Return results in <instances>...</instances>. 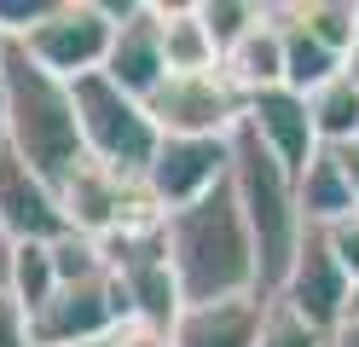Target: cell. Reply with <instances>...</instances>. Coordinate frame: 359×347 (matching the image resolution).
Instances as JSON below:
<instances>
[{
    "label": "cell",
    "mask_w": 359,
    "mask_h": 347,
    "mask_svg": "<svg viewBox=\"0 0 359 347\" xmlns=\"http://www.w3.org/2000/svg\"><path fill=\"white\" fill-rule=\"evenodd\" d=\"M163 254H168V272L186 307L261 295V261H255L250 226H243V208L232 197V174L220 191L163 215Z\"/></svg>",
    "instance_id": "1"
},
{
    "label": "cell",
    "mask_w": 359,
    "mask_h": 347,
    "mask_svg": "<svg viewBox=\"0 0 359 347\" xmlns=\"http://www.w3.org/2000/svg\"><path fill=\"white\" fill-rule=\"evenodd\" d=\"M0 99H6V145L18 162H29L41 179H64L81 162V128H76V87L47 76L24 46L12 41L0 64Z\"/></svg>",
    "instance_id": "2"
},
{
    "label": "cell",
    "mask_w": 359,
    "mask_h": 347,
    "mask_svg": "<svg viewBox=\"0 0 359 347\" xmlns=\"http://www.w3.org/2000/svg\"><path fill=\"white\" fill-rule=\"evenodd\" d=\"M232 197L243 208V226L255 238V261H261V295H273L284 284L290 261L302 243V203H296V174L278 156H266L250 133H232Z\"/></svg>",
    "instance_id": "3"
},
{
    "label": "cell",
    "mask_w": 359,
    "mask_h": 347,
    "mask_svg": "<svg viewBox=\"0 0 359 347\" xmlns=\"http://www.w3.org/2000/svg\"><path fill=\"white\" fill-rule=\"evenodd\" d=\"M76 128H81V156L87 162H104L116 174L145 179L163 133L145 116V99L122 93L110 76H81L76 81Z\"/></svg>",
    "instance_id": "4"
},
{
    "label": "cell",
    "mask_w": 359,
    "mask_h": 347,
    "mask_svg": "<svg viewBox=\"0 0 359 347\" xmlns=\"http://www.w3.org/2000/svg\"><path fill=\"white\" fill-rule=\"evenodd\" d=\"M110 35H116V0H53L47 12L35 18L29 35H18V46L58 81H81L99 76Z\"/></svg>",
    "instance_id": "5"
},
{
    "label": "cell",
    "mask_w": 359,
    "mask_h": 347,
    "mask_svg": "<svg viewBox=\"0 0 359 347\" xmlns=\"http://www.w3.org/2000/svg\"><path fill=\"white\" fill-rule=\"evenodd\" d=\"M53 191H58V208H64V226L81 231V238H99V243L116 238V231L163 220L151 191H145V179L116 174V168H104V162H87V156L53 185Z\"/></svg>",
    "instance_id": "6"
},
{
    "label": "cell",
    "mask_w": 359,
    "mask_h": 347,
    "mask_svg": "<svg viewBox=\"0 0 359 347\" xmlns=\"http://www.w3.org/2000/svg\"><path fill=\"white\" fill-rule=\"evenodd\" d=\"M145 116L163 139H232L243 128V93L220 76H163L145 93Z\"/></svg>",
    "instance_id": "7"
},
{
    "label": "cell",
    "mask_w": 359,
    "mask_h": 347,
    "mask_svg": "<svg viewBox=\"0 0 359 347\" xmlns=\"http://www.w3.org/2000/svg\"><path fill=\"white\" fill-rule=\"evenodd\" d=\"M128 295L116 278H87V284H58V295L29 318L35 347H81V341H110L128 324Z\"/></svg>",
    "instance_id": "8"
},
{
    "label": "cell",
    "mask_w": 359,
    "mask_h": 347,
    "mask_svg": "<svg viewBox=\"0 0 359 347\" xmlns=\"http://www.w3.org/2000/svg\"><path fill=\"white\" fill-rule=\"evenodd\" d=\"M273 295H284L290 307H296L302 318H313L319 330H336V324H348V313H353V272L336 261L325 231L307 226L302 243H296V261H290L284 284Z\"/></svg>",
    "instance_id": "9"
},
{
    "label": "cell",
    "mask_w": 359,
    "mask_h": 347,
    "mask_svg": "<svg viewBox=\"0 0 359 347\" xmlns=\"http://www.w3.org/2000/svg\"><path fill=\"white\" fill-rule=\"evenodd\" d=\"M232 174V139H163L145 168V191L156 203V215L191 208L197 197L220 191Z\"/></svg>",
    "instance_id": "10"
},
{
    "label": "cell",
    "mask_w": 359,
    "mask_h": 347,
    "mask_svg": "<svg viewBox=\"0 0 359 347\" xmlns=\"http://www.w3.org/2000/svg\"><path fill=\"white\" fill-rule=\"evenodd\" d=\"M122 93L145 99V93L168 76V58H163V29H156V6L151 0H116V35H110V53L104 69Z\"/></svg>",
    "instance_id": "11"
},
{
    "label": "cell",
    "mask_w": 359,
    "mask_h": 347,
    "mask_svg": "<svg viewBox=\"0 0 359 347\" xmlns=\"http://www.w3.org/2000/svg\"><path fill=\"white\" fill-rule=\"evenodd\" d=\"M243 133H250L266 156H278L290 174H302L313 162V151H319L307 99L290 93V87H266V93H255V99H243Z\"/></svg>",
    "instance_id": "12"
},
{
    "label": "cell",
    "mask_w": 359,
    "mask_h": 347,
    "mask_svg": "<svg viewBox=\"0 0 359 347\" xmlns=\"http://www.w3.org/2000/svg\"><path fill=\"white\" fill-rule=\"evenodd\" d=\"M0 226L12 231V243H53L58 231H70L53 179H41L29 162H18L12 151L0 156Z\"/></svg>",
    "instance_id": "13"
},
{
    "label": "cell",
    "mask_w": 359,
    "mask_h": 347,
    "mask_svg": "<svg viewBox=\"0 0 359 347\" xmlns=\"http://www.w3.org/2000/svg\"><path fill=\"white\" fill-rule=\"evenodd\" d=\"M266 295H238V301H209V307H180L168 324V347H255Z\"/></svg>",
    "instance_id": "14"
},
{
    "label": "cell",
    "mask_w": 359,
    "mask_h": 347,
    "mask_svg": "<svg viewBox=\"0 0 359 347\" xmlns=\"http://www.w3.org/2000/svg\"><path fill=\"white\" fill-rule=\"evenodd\" d=\"M220 76H226L243 99H255L266 87H284V41H278V18H273V0H266V18L255 23L238 46L220 53Z\"/></svg>",
    "instance_id": "15"
},
{
    "label": "cell",
    "mask_w": 359,
    "mask_h": 347,
    "mask_svg": "<svg viewBox=\"0 0 359 347\" xmlns=\"http://www.w3.org/2000/svg\"><path fill=\"white\" fill-rule=\"evenodd\" d=\"M151 6H156V29H163L168 76H203V69H220V46L209 41L197 0H151Z\"/></svg>",
    "instance_id": "16"
},
{
    "label": "cell",
    "mask_w": 359,
    "mask_h": 347,
    "mask_svg": "<svg viewBox=\"0 0 359 347\" xmlns=\"http://www.w3.org/2000/svg\"><path fill=\"white\" fill-rule=\"evenodd\" d=\"M296 203H302V220L319 226V231L359 215V197H353V185H348V174H342V162H336L330 145H319L313 162L296 174Z\"/></svg>",
    "instance_id": "17"
},
{
    "label": "cell",
    "mask_w": 359,
    "mask_h": 347,
    "mask_svg": "<svg viewBox=\"0 0 359 347\" xmlns=\"http://www.w3.org/2000/svg\"><path fill=\"white\" fill-rule=\"evenodd\" d=\"M273 18H278V41H284V87L290 93H302V99H307L313 87H325L330 76H342V58H336L330 46L296 18L290 0H284V6L273 0Z\"/></svg>",
    "instance_id": "18"
},
{
    "label": "cell",
    "mask_w": 359,
    "mask_h": 347,
    "mask_svg": "<svg viewBox=\"0 0 359 347\" xmlns=\"http://www.w3.org/2000/svg\"><path fill=\"white\" fill-rule=\"evenodd\" d=\"M307 116L319 145H348V139H359V87L348 76H330L325 87L307 93Z\"/></svg>",
    "instance_id": "19"
},
{
    "label": "cell",
    "mask_w": 359,
    "mask_h": 347,
    "mask_svg": "<svg viewBox=\"0 0 359 347\" xmlns=\"http://www.w3.org/2000/svg\"><path fill=\"white\" fill-rule=\"evenodd\" d=\"M6 295H12L29 318H35V313L58 295V266H53V249H47V243H18V249H12Z\"/></svg>",
    "instance_id": "20"
},
{
    "label": "cell",
    "mask_w": 359,
    "mask_h": 347,
    "mask_svg": "<svg viewBox=\"0 0 359 347\" xmlns=\"http://www.w3.org/2000/svg\"><path fill=\"white\" fill-rule=\"evenodd\" d=\"M255 347H330V330H319L313 318H302L284 295H266V307H261V330H255Z\"/></svg>",
    "instance_id": "21"
},
{
    "label": "cell",
    "mask_w": 359,
    "mask_h": 347,
    "mask_svg": "<svg viewBox=\"0 0 359 347\" xmlns=\"http://www.w3.org/2000/svg\"><path fill=\"white\" fill-rule=\"evenodd\" d=\"M290 6H296V18L330 46L336 58L353 46V35H359V0H290Z\"/></svg>",
    "instance_id": "22"
},
{
    "label": "cell",
    "mask_w": 359,
    "mask_h": 347,
    "mask_svg": "<svg viewBox=\"0 0 359 347\" xmlns=\"http://www.w3.org/2000/svg\"><path fill=\"white\" fill-rule=\"evenodd\" d=\"M197 12H203L209 41L226 53V46H238V41L266 18V0H197Z\"/></svg>",
    "instance_id": "23"
},
{
    "label": "cell",
    "mask_w": 359,
    "mask_h": 347,
    "mask_svg": "<svg viewBox=\"0 0 359 347\" xmlns=\"http://www.w3.org/2000/svg\"><path fill=\"white\" fill-rule=\"evenodd\" d=\"M47 249H53L58 284H87V278H104V272H110L104 243H99V238H81V231H58Z\"/></svg>",
    "instance_id": "24"
},
{
    "label": "cell",
    "mask_w": 359,
    "mask_h": 347,
    "mask_svg": "<svg viewBox=\"0 0 359 347\" xmlns=\"http://www.w3.org/2000/svg\"><path fill=\"white\" fill-rule=\"evenodd\" d=\"M0 347H35V336H29V313L18 307L6 290H0Z\"/></svg>",
    "instance_id": "25"
},
{
    "label": "cell",
    "mask_w": 359,
    "mask_h": 347,
    "mask_svg": "<svg viewBox=\"0 0 359 347\" xmlns=\"http://www.w3.org/2000/svg\"><path fill=\"white\" fill-rule=\"evenodd\" d=\"M325 238H330V249H336V261H342V266L353 272V284H359V215L342 220V226H325Z\"/></svg>",
    "instance_id": "26"
},
{
    "label": "cell",
    "mask_w": 359,
    "mask_h": 347,
    "mask_svg": "<svg viewBox=\"0 0 359 347\" xmlns=\"http://www.w3.org/2000/svg\"><path fill=\"white\" fill-rule=\"evenodd\" d=\"M330 151H336V162H342V174H348L353 197H359V139H348V145H330Z\"/></svg>",
    "instance_id": "27"
},
{
    "label": "cell",
    "mask_w": 359,
    "mask_h": 347,
    "mask_svg": "<svg viewBox=\"0 0 359 347\" xmlns=\"http://www.w3.org/2000/svg\"><path fill=\"white\" fill-rule=\"evenodd\" d=\"M330 347H359V318L336 324V330H330Z\"/></svg>",
    "instance_id": "28"
},
{
    "label": "cell",
    "mask_w": 359,
    "mask_h": 347,
    "mask_svg": "<svg viewBox=\"0 0 359 347\" xmlns=\"http://www.w3.org/2000/svg\"><path fill=\"white\" fill-rule=\"evenodd\" d=\"M12 249H18V243H12V231L0 226V290H6V266H12Z\"/></svg>",
    "instance_id": "29"
},
{
    "label": "cell",
    "mask_w": 359,
    "mask_h": 347,
    "mask_svg": "<svg viewBox=\"0 0 359 347\" xmlns=\"http://www.w3.org/2000/svg\"><path fill=\"white\" fill-rule=\"evenodd\" d=\"M342 76L359 87V35H353V46H348V53H342Z\"/></svg>",
    "instance_id": "30"
},
{
    "label": "cell",
    "mask_w": 359,
    "mask_h": 347,
    "mask_svg": "<svg viewBox=\"0 0 359 347\" xmlns=\"http://www.w3.org/2000/svg\"><path fill=\"white\" fill-rule=\"evenodd\" d=\"M12 145H6V99H0V156H6Z\"/></svg>",
    "instance_id": "31"
},
{
    "label": "cell",
    "mask_w": 359,
    "mask_h": 347,
    "mask_svg": "<svg viewBox=\"0 0 359 347\" xmlns=\"http://www.w3.org/2000/svg\"><path fill=\"white\" fill-rule=\"evenodd\" d=\"M6 53H12V35H6V29H0V64H6Z\"/></svg>",
    "instance_id": "32"
},
{
    "label": "cell",
    "mask_w": 359,
    "mask_h": 347,
    "mask_svg": "<svg viewBox=\"0 0 359 347\" xmlns=\"http://www.w3.org/2000/svg\"><path fill=\"white\" fill-rule=\"evenodd\" d=\"M81 347H116V336H110V341H81Z\"/></svg>",
    "instance_id": "33"
},
{
    "label": "cell",
    "mask_w": 359,
    "mask_h": 347,
    "mask_svg": "<svg viewBox=\"0 0 359 347\" xmlns=\"http://www.w3.org/2000/svg\"><path fill=\"white\" fill-rule=\"evenodd\" d=\"M348 318H359V284H353V313H348Z\"/></svg>",
    "instance_id": "34"
}]
</instances>
